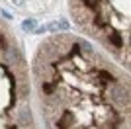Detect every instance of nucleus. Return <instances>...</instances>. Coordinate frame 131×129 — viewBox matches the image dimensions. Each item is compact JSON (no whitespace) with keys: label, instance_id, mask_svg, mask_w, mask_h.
<instances>
[{"label":"nucleus","instance_id":"f257e3e1","mask_svg":"<svg viewBox=\"0 0 131 129\" xmlns=\"http://www.w3.org/2000/svg\"><path fill=\"white\" fill-rule=\"evenodd\" d=\"M112 96H114V100H117L119 104L129 102V92H127V88L123 84H115L114 88H112Z\"/></svg>","mask_w":131,"mask_h":129},{"label":"nucleus","instance_id":"f03ea898","mask_svg":"<svg viewBox=\"0 0 131 129\" xmlns=\"http://www.w3.org/2000/svg\"><path fill=\"white\" fill-rule=\"evenodd\" d=\"M8 59H10V63L22 64V57H20V53H18L16 47H8Z\"/></svg>","mask_w":131,"mask_h":129},{"label":"nucleus","instance_id":"7ed1b4c3","mask_svg":"<svg viewBox=\"0 0 131 129\" xmlns=\"http://www.w3.org/2000/svg\"><path fill=\"white\" fill-rule=\"evenodd\" d=\"M20 119H22V123H31V113L27 107H22L20 110Z\"/></svg>","mask_w":131,"mask_h":129},{"label":"nucleus","instance_id":"20e7f679","mask_svg":"<svg viewBox=\"0 0 131 129\" xmlns=\"http://www.w3.org/2000/svg\"><path fill=\"white\" fill-rule=\"evenodd\" d=\"M110 39H112V43H114L115 47H121V45H123V41H121V37H119V33H115V31L110 33Z\"/></svg>","mask_w":131,"mask_h":129},{"label":"nucleus","instance_id":"39448f33","mask_svg":"<svg viewBox=\"0 0 131 129\" xmlns=\"http://www.w3.org/2000/svg\"><path fill=\"white\" fill-rule=\"evenodd\" d=\"M22 27L26 29V31H31V29H35V20H26L22 24Z\"/></svg>","mask_w":131,"mask_h":129},{"label":"nucleus","instance_id":"423d86ee","mask_svg":"<svg viewBox=\"0 0 131 129\" xmlns=\"http://www.w3.org/2000/svg\"><path fill=\"white\" fill-rule=\"evenodd\" d=\"M90 10H98V0H82Z\"/></svg>","mask_w":131,"mask_h":129},{"label":"nucleus","instance_id":"0eeeda50","mask_svg":"<svg viewBox=\"0 0 131 129\" xmlns=\"http://www.w3.org/2000/svg\"><path fill=\"white\" fill-rule=\"evenodd\" d=\"M55 88V84H51V82H47V84H43V92H47V94H51Z\"/></svg>","mask_w":131,"mask_h":129},{"label":"nucleus","instance_id":"6e6552de","mask_svg":"<svg viewBox=\"0 0 131 129\" xmlns=\"http://www.w3.org/2000/svg\"><path fill=\"white\" fill-rule=\"evenodd\" d=\"M57 27H59V29H63V31H65V29H69V24H67L65 20H61V22H57Z\"/></svg>","mask_w":131,"mask_h":129}]
</instances>
